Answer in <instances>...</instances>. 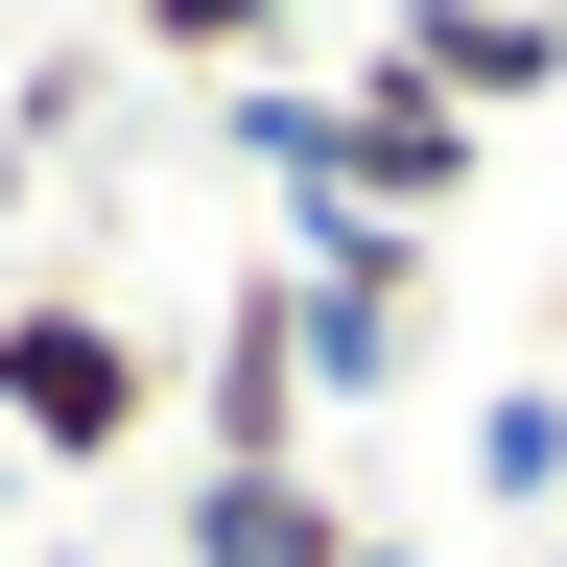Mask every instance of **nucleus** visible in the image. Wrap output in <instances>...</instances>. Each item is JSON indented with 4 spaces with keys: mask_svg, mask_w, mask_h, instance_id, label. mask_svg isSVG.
Returning a JSON list of instances; mask_svg holds the SVG:
<instances>
[{
    "mask_svg": "<svg viewBox=\"0 0 567 567\" xmlns=\"http://www.w3.org/2000/svg\"><path fill=\"white\" fill-rule=\"evenodd\" d=\"M166 402H189V473H308V331H284V284H237L166 354Z\"/></svg>",
    "mask_w": 567,
    "mask_h": 567,
    "instance_id": "nucleus-3",
    "label": "nucleus"
},
{
    "mask_svg": "<svg viewBox=\"0 0 567 567\" xmlns=\"http://www.w3.org/2000/svg\"><path fill=\"white\" fill-rule=\"evenodd\" d=\"M284 24H308V0H142V48L213 71V95H237V71H284Z\"/></svg>",
    "mask_w": 567,
    "mask_h": 567,
    "instance_id": "nucleus-9",
    "label": "nucleus"
},
{
    "mask_svg": "<svg viewBox=\"0 0 567 567\" xmlns=\"http://www.w3.org/2000/svg\"><path fill=\"white\" fill-rule=\"evenodd\" d=\"M450 473L496 496V520H567V379H496V402L450 425Z\"/></svg>",
    "mask_w": 567,
    "mask_h": 567,
    "instance_id": "nucleus-7",
    "label": "nucleus"
},
{
    "mask_svg": "<svg viewBox=\"0 0 567 567\" xmlns=\"http://www.w3.org/2000/svg\"><path fill=\"white\" fill-rule=\"evenodd\" d=\"M213 142L260 166V213H308V189H331V95H308V71H237V95H213Z\"/></svg>",
    "mask_w": 567,
    "mask_h": 567,
    "instance_id": "nucleus-8",
    "label": "nucleus"
},
{
    "mask_svg": "<svg viewBox=\"0 0 567 567\" xmlns=\"http://www.w3.org/2000/svg\"><path fill=\"white\" fill-rule=\"evenodd\" d=\"M71 567H95V544H71Z\"/></svg>",
    "mask_w": 567,
    "mask_h": 567,
    "instance_id": "nucleus-13",
    "label": "nucleus"
},
{
    "mask_svg": "<svg viewBox=\"0 0 567 567\" xmlns=\"http://www.w3.org/2000/svg\"><path fill=\"white\" fill-rule=\"evenodd\" d=\"M331 544H354L331 473H189L166 496V567H331Z\"/></svg>",
    "mask_w": 567,
    "mask_h": 567,
    "instance_id": "nucleus-6",
    "label": "nucleus"
},
{
    "mask_svg": "<svg viewBox=\"0 0 567 567\" xmlns=\"http://www.w3.org/2000/svg\"><path fill=\"white\" fill-rule=\"evenodd\" d=\"M473 166H496V142H473L450 95H402V71H354V95H331V213H379V237H450Z\"/></svg>",
    "mask_w": 567,
    "mask_h": 567,
    "instance_id": "nucleus-5",
    "label": "nucleus"
},
{
    "mask_svg": "<svg viewBox=\"0 0 567 567\" xmlns=\"http://www.w3.org/2000/svg\"><path fill=\"white\" fill-rule=\"evenodd\" d=\"M284 331H308V402H402L425 379V237H379V213H284Z\"/></svg>",
    "mask_w": 567,
    "mask_h": 567,
    "instance_id": "nucleus-2",
    "label": "nucleus"
},
{
    "mask_svg": "<svg viewBox=\"0 0 567 567\" xmlns=\"http://www.w3.org/2000/svg\"><path fill=\"white\" fill-rule=\"evenodd\" d=\"M0 189H24V118H0Z\"/></svg>",
    "mask_w": 567,
    "mask_h": 567,
    "instance_id": "nucleus-11",
    "label": "nucleus"
},
{
    "mask_svg": "<svg viewBox=\"0 0 567 567\" xmlns=\"http://www.w3.org/2000/svg\"><path fill=\"white\" fill-rule=\"evenodd\" d=\"M544 567H567V520H544Z\"/></svg>",
    "mask_w": 567,
    "mask_h": 567,
    "instance_id": "nucleus-12",
    "label": "nucleus"
},
{
    "mask_svg": "<svg viewBox=\"0 0 567 567\" xmlns=\"http://www.w3.org/2000/svg\"><path fill=\"white\" fill-rule=\"evenodd\" d=\"M142 425H166V331L24 284V308H0V450H24V473H118Z\"/></svg>",
    "mask_w": 567,
    "mask_h": 567,
    "instance_id": "nucleus-1",
    "label": "nucleus"
},
{
    "mask_svg": "<svg viewBox=\"0 0 567 567\" xmlns=\"http://www.w3.org/2000/svg\"><path fill=\"white\" fill-rule=\"evenodd\" d=\"M379 71H402V95H450V118L496 142V118L567 95V0H379Z\"/></svg>",
    "mask_w": 567,
    "mask_h": 567,
    "instance_id": "nucleus-4",
    "label": "nucleus"
},
{
    "mask_svg": "<svg viewBox=\"0 0 567 567\" xmlns=\"http://www.w3.org/2000/svg\"><path fill=\"white\" fill-rule=\"evenodd\" d=\"M331 567H425V520H354V544H331Z\"/></svg>",
    "mask_w": 567,
    "mask_h": 567,
    "instance_id": "nucleus-10",
    "label": "nucleus"
}]
</instances>
